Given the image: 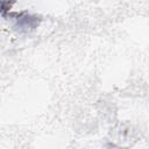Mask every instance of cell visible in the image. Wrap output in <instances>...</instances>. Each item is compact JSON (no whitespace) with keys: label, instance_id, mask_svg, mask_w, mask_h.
<instances>
[{"label":"cell","instance_id":"obj_2","mask_svg":"<svg viewBox=\"0 0 149 149\" xmlns=\"http://www.w3.org/2000/svg\"><path fill=\"white\" fill-rule=\"evenodd\" d=\"M15 0H0V14L5 15L12 7Z\"/></svg>","mask_w":149,"mask_h":149},{"label":"cell","instance_id":"obj_1","mask_svg":"<svg viewBox=\"0 0 149 149\" xmlns=\"http://www.w3.org/2000/svg\"><path fill=\"white\" fill-rule=\"evenodd\" d=\"M12 16H16L15 20L17 21V26L20 28H23V29L35 28L38 24V19L36 16H33L30 14H27L26 12L14 13V14H12Z\"/></svg>","mask_w":149,"mask_h":149}]
</instances>
